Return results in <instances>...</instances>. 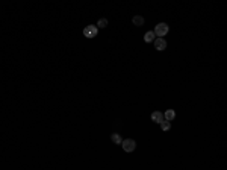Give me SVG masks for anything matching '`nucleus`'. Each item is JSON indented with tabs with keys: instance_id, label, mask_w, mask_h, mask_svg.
<instances>
[{
	"instance_id": "nucleus-7",
	"label": "nucleus",
	"mask_w": 227,
	"mask_h": 170,
	"mask_svg": "<svg viewBox=\"0 0 227 170\" xmlns=\"http://www.w3.org/2000/svg\"><path fill=\"white\" fill-rule=\"evenodd\" d=\"M154 40H156V35H154L153 31H148V32L144 35V41L145 42H151V41H154Z\"/></svg>"
},
{
	"instance_id": "nucleus-3",
	"label": "nucleus",
	"mask_w": 227,
	"mask_h": 170,
	"mask_svg": "<svg viewBox=\"0 0 227 170\" xmlns=\"http://www.w3.org/2000/svg\"><path fill=\"white\" fill-rule=\"evenodd\" d=\"M97 34H98V29H97V26H94V24H90V26H87V28L83 29V35H85L87 38H94V37H97Z\"/></svg>"
},
{
	"instance_id": "nucleus-2",
	"label": "nucleus",
	"mask_w": 227,
	"mask_h": 170,
	"mask_svg": "<svg viewBox=\"0 0 227 170\" xmlns=\"http://www.w3.org/2000/svg\"><path fill=\"white\" fill-rule=\"evenodd\" d=\"M121 146H123V149H124L126 152H133L136 149V143H135V140H132V138L123 140V141H121Z\"/></svg>"
},
{
	"instance_id": "nucleus-10",
	"label": "nucleus",
	"mask_w": 227,
	"mask_h": 170,
	"mask_svg": "<svg viewBox=\"0 0 227 170\" xmlns=\"http://www.w3.org/2000/svg\"><path fill=\"white\" fill-rule=\"evenodd\" d=\"M159 125H161V129H162V131H170V129H171V123H170V122H167V120L161 122Z\"/></svg>"
},
{
	"instance_id": "nucleus-4",
	"label": "nucleus",
	"mask_w": 227,
	"mask_h": 170,
	"mask_svg": "<svg viewBox=\"0 0 227 170\" xmlns=\"http://www.w3.org/2000/svg\"><path fill=\"white\" fill-rule=\"evenodd\" d=\"M154 49L156 50H165L167 49V41L164 38H156L154 40Z\"/></svg>"
},
{
	"instance_id": "nucleus-6",
	"label": "nucleus",
	"mask_w": 227,
	"mask_h": 170,
	"mask_svg": "<svg viewBox=\"0 0 227 170\" xmlns=\"http://www.w3.org/2000/svg\"><path fill=\"white\" fill-rule=\"evenodd\" d=\"M174 117H176L174 109H167V111L164 113V120H167V122H171Z\"/></svg>"
},
{
	"instance_id": "nucleus-1",
	"label": "nucleus",
	"mask_w": 227,
	"mask_h": 170,
	"mask_svg": "<svg viewBox=\"0 0 227 170\" xmlns=\"http://www.w3.org/2000/svg\"><path fill=\"white\" fill-rule=\"evenodd\" d=\"M153 32H154V35L158 38H162V37H165L170 32V26L167 23H159V24H156V28H154Z\"/></svg>"
},
{
	"instance_id": "nucleus-9",
	"label": "nucleus",
	"mask_w": 227,
	"mask_h": 170,
	"mask_svg": "<svg viewBox=\"0 0 227 170\" xmlns=\"http://www.w3.org/2000/svg\"><path fill=\"white\" fill-rule=\"evenodd\" d=\"M111 140H112L115 144H121V141H123L121 137H120V134H112V135H111Z\"/></svg>"
},
{
	"instance_id": "nucleus-8",
	"label": "nucleus",
	"mask_w": 227,
	"mask_h": 170,
	"mask_svg": "<svg viewBox=\"0 0 227 170\" xmlns=\"http://www.w3.org/2000/svg\"><path fill=\"white\" fill-rule=\"evenodd\" d=\"M132 21H133V24H135V26H142V24H144V17H141V15H135V17L132 18Z\"/></svg>"
},
{
	"instance_id": "nucleus-5",
	"label": "nucleus",
	"mask_w": 227,
	"mask_h": 170,
	"mask_svg": "<svg viewBox=\"0 0 227 170\" xmlns=\"http://www.w3.org/2000/svg\"><path fill=\"white\" fill-rule=\"evenodd\" d=\"M151 120H153L154 123H161V122H164V114L159 113V111H154V113L151 114Z\"/></svg>"
},
{
	"instance_id": "nucleus-11",
	"label": "nucleus",
	"mask_w": 227,
	"mask_h": 170,
	"mask_svg": "<svg viewBox=\"0 0 227 170\" xmlns=\"http://www.w3.org/2000/svg\"><path fill=\"white\" fill-rule=\"evenodd\" d=\"M106 26H108V20H106V18H100L98 23H97V29H98V28L103 29V28H106Z\"/></svg>"
}]
</instances>
